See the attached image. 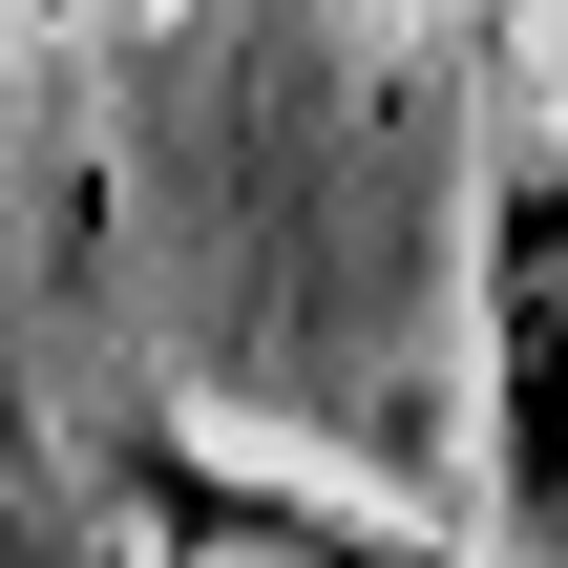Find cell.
<instances>
[{"mask_svg":"<svg viewBox=\"0 0 568 568\" xmlns=\"http://www.w3.org/2000/svg\"><path fill=\"white\" fill-rule=\"evenodd\" d=\"M485 548L568 568V169L485 190Z\"/></svg>","mask_w":568,"mask_h":568,"instance_id":"1","label":"cell"},{"mask_svg":"<svg viewBox=\"0 0 568 568\" xmlns=\"http://www.w3.org/2000/svg\"><path fill=\"white\" fill-rule=\"evenodd\" d=\"M0 568H63V485L42 464H0Z\"/></svg>","mask_w":568,"mask_h":568,"instance_id":"3","label":"cell"},{"mask_svg":"<svg viewBox=\"0 0 568 568\" xmlns=\"http://www.w3.org/2000/svg\"><path fill=\"white\" fill-rule=\"evenodd\" d=\"M105 527H126L148 568H506V548L358 527V506H316V485H253V464H211V443H169V422L105 443Z\"/></svg>","mask_w":568,"mask_h":568,"instance_id":"2","label":"cell"}]
</instances>
